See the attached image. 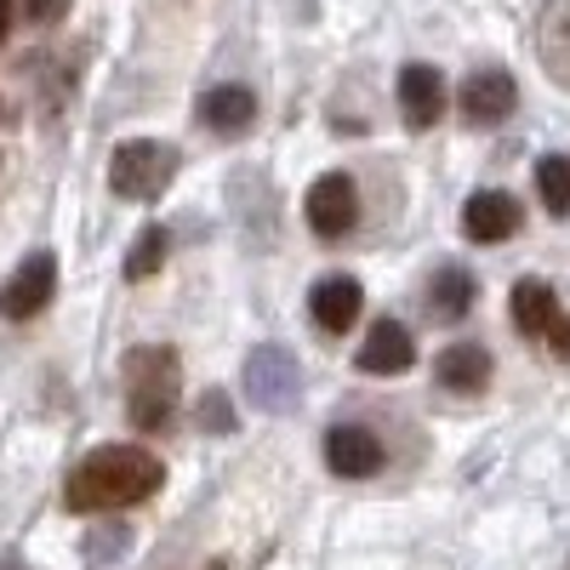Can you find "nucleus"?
<instances>
[{
  "label": "nucleus",
  "mask_w": 570,
  "mask_h": 570,
  "mask_svg": "<svg viewBox=\"0 0 570 570\" xmlns=\"http://www.w3.org/2000/svg\"><path fill=\"white\" fill-rule=\"evenodd\" d=\"M428 308H434L440 320H462L473 308V274L468 268H440L434 279H428Z\"/></svg>",
  "instance_id": "obj_17"
},
{
  "label": "nucleus",
  "mask_w": 570,
  "mask_h": 570,
  "mask_svg": "<svg viewBox=\"0 0 570 570\" xmlns=\"http://www.w3.org/2000/svg\"><path fill=\"white\" fill-rule=\"evenodd\" d=\"M462 228H468V240L497 246L508 234H519V200L502 195V188H480V195L462 206Z\"/></svg>",
  "instance_id": "obj_12"
},
{
  "label": "nucleus",
  "mask_w": 570,
  "mask_h": 570,
  "mask_svg": "<svg viewBox=\"0 0 570 570\" xmlns=\"http://www.w3.org/2000/svg\"><path fill=\"white\" fill-rule=\"evenodd\" d=\"M166 263V228H142V240L126 252V279H149Z\"/></svg>",
  "instance_id": "obj_19"
},
{
  "label": "nucleus",
  "mask_w": 570,
  "mask_h": 570,
  "mask_svg": "<svg viewBox=\"0 0 570 570\" xmlns=\"http://www.w3.org/2000/svg\"><path fill=\"white\" fill-rule=\"evenodd\" d=\"M206 570H228V564H206Z\"/></svg>",
  "instance_id": "obj_24"
},
{
  "label": "nucleus",
  "mask_w": 570,
  "mask_h": 570,
  "mask_svg": "<svg viewBox=\"0 0 570 570\" xmlns=\"http://www.w3.org/2000/svg\"><path fill=\"white\" fill-rule=\"evenodd\" d=\"M411 360H416V343L400 320H376L371 337L360 343V371H371V376H400V371H411Z\"/></svg>",
  "instance_id": "obj_13"
},
{
  "label": "nucleus",
  "mask_w": 570,
  "mask_h": 570,
  "mask_svg": "<svg viewBox=\"0 0 570 570\" xmlns=\"http://www.w3.org/2000/svg\"><path fill=\"white\" fill-rule=\"evenodd\" d=\"M58 292V263L52 257H29L18 263V274L0 285V314L7 320H35Z\"/></svg>",
  "instance_id": "obj_6"
},
{
  "label": "nucleus",
  "mask_w": 570,
  "mask_h": 570,
  "mask_svg": "<svg viewBox=\"0 0 570 570\" xmlns=\"http://www.w3.org/2000/svg\"><path fill=\"white\" fill-rule=\"evenodd\" d=\"M303 217H308V228L320 234V240H343V234L360 223V188H354V177H343V171L320 177L308 188V200H303Z\"/></svg>",
  "instance_id": "obj_5"
},
{
  "label": "nucleus",
  "mask_w": 570,
  "mask_h": 570,
  "mask_svg": "<svg viewBox=\"0 0 570 570\" xmlns=\"http://www.w3.org/2000/svg\"><path fill=\"white\" fill-rule=\"evenodd\" d=\"M325 462H331L337 480H371V473L383 468V440L360 422H343V428L325 434Z\"/></svg>",
  "instance_id": "obj_7"
},
{
  "label": "nucleus",
  "mask_w": 570,
  "mask_h": 570,
  "mask_svg": "<svg viewBox=\"0 0 570 570\" xmlns=\"http://www.w3.org/2000/svg\"><path fill=\"white\" fill-rule=\"evenodd\" d=\"M400 115L411 131H428L445 115V75L434 63H405L400 69Z\"/></svg>",
  "instance_id": "obj_10"
},
{
  "label": "nucleus",
  "mask_w": 570,
  "mask_h": 570,
  "mask_svg": "<svg viewBox=\"0 0 570 570\" xmlns=\"http://www.w3.org/2000/svg\"><path fill=\"white\" fill-rule=\"evenodd\" d=\"M537 195L553 217H570V160L564 155H542L537 160Z\"/></svg>",
  "instance_id": "obj_18"
},
{
  "label": "nucleus",
  "mask_w": 570,
  "mask_h": 570,
  "mask_svg": "<svg viewBox=\"0 0 570 570\" xmlns=\"http://www.w3.org/2000/svg\"><path fill=\"white\" fill-rule=\"evenodd\" d=\"M513 104H519V91H513L508 69H480L462 80V120L468 126H502L513 115Z\"/></svg>",
  "instance_id": "obj_8"
},
{
  "label": "nucleus",
  "mask_w": 570,
  "mask_h": 570,
  "mask_svg": "<svg viewBox=\"0 0 570 570\" xmlns=\"http://www.w3.org/2000/svg\"><path fill=\"white\" fill-rule=\"evenodd\" d=\"M360 308H365V292H360L354 274H325L308 292V314H314V325L325 331V337H343V331L360 320Z\"/></svg>",
  "instance_id": "obj_9"
},
{
  "label": "nucleus",
  "mask_w": 570,
  "mask_h": 570,
  "mask_svg": "<svg viewBox=\"0 0 570 570\" xmlns=\"http://www.w3.org/2000/svg\"><path fill=\"white\" fill-rule=\"evenodd\" d=\"M7 29H12V12H7V0H0V46H7Z\"/></svg>",
  "instance_id": "obj_23"
},
{
  "label": "nucleus",
  "mask_w": 570,
  "mask_h": 570,
  "mask_svg": "<svg viewBox=\"0 0 570 570\" xmlns=\"http://www.w3.org/2000/svg\"><path fill=\"white\" fill-rule=\"evenodd\" d=\"M553 314H559V297H553L548 279H519L513 285V325L525 331V337H542L553 325Z\"/></svg>",
  "instance_id": "obj_16"
},
{
  "label": "nucleus",
  "mask_w": 570,
  "mask_h": 570,
  "mask_svg": "<svg viewBox=\"0 0 570 570\" xmlns=\"http://www.w3.org/2000/svg\"><path fill=\"white\" fill-rule=\"evenodd\" d=\"M537 63L559 91H570V0H548L542 7V18H537Z\"/></svg>",
  "instance_id": "obj_11"
},
{
  "label": "nucleus",
  "mask_w": 570,
  "mask_h": 570,
  "mask_svg": "<svg viewBox=\"0 0 570 570\" xmlns=\"http://www.w3.org/2000/svg\"><path fill=\"white\" fill-rule=\"evenodd\" d=\"M257 120V98L246 86H212L206 98H200V126L206 131H223V137H234V131H246Z\"/></svg>",
  "instance_id": "obj_14"
},
{
  "label": "nucleus",
  "mask_w": 570,
  "mask_h": 570,
  "mask_svg": "<svg viewBox=\"0 0 570 570\" xmlns=\"http://www.w3.org/2000/svg\"><path fill=\"white\" fill-rule=\"evenodd\" d=\"M160 480H166V462L149 456L142 445H104L69 473L63 497L75 513H109V508H131L142 497H155Z\"/></svg>",
  "instance_id": "obj_1"
},
{
  "label": "nucleus",
  "mask_w": 570,
  "mask_h": 570,
  "mask_svg": "<svg viewBox=\"0 0 570 570\" xmlns=\"http://www.w3.org/2000/svg\"><path fill=\"white\" fill-rule=\"evenodd\" d=\"M434 371H440V389H451V394H480V389L491 383V354H485L480 343H451Z\"/></svg>",
  "instance_id": "obj_15"
},
{
  "label": "nucleus",
  "mask_w": 570,
  "mask_h": 570,
  "mask_svg": "<svg viewBox=\"0 0 570 570\" xmlns=\"http://www.w3.org/2000/svg\"><path fill=\"white\" fill-rule=\"evenodd\" d=\"M177 171V155L155 137H137V142H120L115 160H109V188L120 200H155L166 195V183Z\"/></svg>",
  "instance_id": "obj_3"
},
{
  "label": "nucleus",
  "mask_w": 570,
  "mask_h": 570,
  "mask_svg": "<svg viewBox=\"0 0 570 570\" xmlns=\"http://www.w3.org/2000/svg\"><path fill=\"white\" fill-rule=\"evenodd\" d=\"M246 394H252V405L257 411H292L297 400H303V371H297V360L285 354V348H252V360H246Z\"/></svg>",
  "instance_id": "obj_4"
},
{
  "label": "nucleus",
  "mask_w": 570,
  "mask_h": 570,
  "mask_svg": "<svg viewBox=\"0 0 570 570\" xmlns=\"http://www.w3.org/2000/svg\"><path fill=\"white\" fill-rule=\"evenodd\" d=\"M23 7H29L35 23H58V18L69 12V0H23Z\"/></svg>",
  "instance_id": "obj_22"
},
{
  "label": "nucleus",
  "mask_w": 570,
  "mask_h": 570,
  "mask_svg": "<svg viewBox=\"0 0 570 570\" xmlns=\"http://www.w3.org/2000/svg\"><path fill=\"white\" fill-rule=\"evenodd\" d=\"M542 337L553 343V354H559V360H570V314H553V325L542 331Z\"/></svg>",
  "instance_id": "obj_21"
},
{
  "label": "nucleus",
  "mask_w": 570,
  "mask_h": 570,
  "mask_svg": "<svg viewBox=\"0 0 570 570\" xmlns=\"http://www.w3.org/2000/svg\"><path fill=\"white\" fill-rule=\"evenodd\" d=\"M200 422L212 428V434H223V428L234 422V416H228V400H223V394H206V400H200Z\"/></svg>",
  "instance_id": "obj_20"
},
{
  "label": "nucleus",
  "mask_w": 570,
  "mask_h": 570,
  "mask_svg": "<svg viewBox=\"0 0 570 570\" xmlns=\"http://www.w3.org/2000/svg\"><path fill=\"white\" fill-rule=\"evenodd\" d=\"M177 400H183L177 354L166 343L131 348L126 354V416L142 428V434H160V428L177 416Z\"/></svg>",
  "instance_id": "obj_2"
}]
</instances>
